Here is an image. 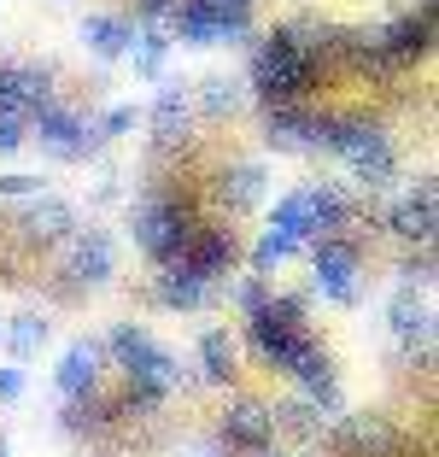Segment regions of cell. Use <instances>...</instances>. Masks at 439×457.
<instances>
[{"label": "cell", "instance_id": "obj_20", "mask_svg": "<svg viewBox=\"0 0 439 457\" xmlns=\"http://www.w3.org/2000/svg\"><path fill=\"white\" fill-rule=\"evenodd\" d=\"M194 358H200L194 381H205V387H235V376H240V340L228 335V328H205L200 346H194Z\"/></svg>", "mask_w": 439, "mask_h": 457}, {"label": "cell", "instance_id": "obj_8", "mask_svg": "<svg viewBox=\"0 0 439 457\" xmlns=\"http://www.w3.org/2000/svg\"><path fill=\"white\" fill-rule=\"evenodd\" d=\"M381 228L404 246H434V228H439V212H434V176H416L404 194L381 205Z\"/></svg>", "mask_w": 439, "mask_h": 457}, {"label": "cell", "instance_id": "obj_17", "mask_svg": "<svg viewBox=\"0 0 439 457\" xmlns=\"http://www.w3.org/2000/svg\"><path fill=\"white\" fill-rule=\"evenodd\" d=\"M146 294H153V305H159V311H205L217 299V287L200 282V276L176 258V264H159V270H153V287H146Z\"/></svg>", "mask_w": 439, "mask_h": 457}, {"label": "cell", "instance_id": "obj_12", "mask_svg": "<svg viewBox=\"0 0 439 457\" xmlns=\"http://www.w3.org/2000/svg\"><path fill=\"white\" fill-rule=\"evenodd\" d=\"M386 328H393V340H399L404 358H422L427 363V340H434V305H427L422 287H404L386 299Z\"/></svg>", "mask_w": 439, "mask_h": 457}, {"label": "cell", "instance_id": "obj_34", "mask_svg": "<svg viewBox=\"0 0 439 457\" xmlns=\"http://www.w3.org/2000/svg\"><path fill=\"white\" fill-rule=\"evenodd\" d=\"M187 457H228V452H223V440H217V434H205V440L187 445Z\"/></svg>", "mask_w": 439, "mask_h": 457}, {"label": "cell", "instance_id": "obj_18", "mask_svg": "<svg viewBox=\"0 0 439 457\" xmlns=\"http://www.w3.org/2000/svg\"><path fill=\"white\" fill-rule=\"evenodd\" d=\"M141 123H153V141L159 147H176L187 129H194V95H187V82H164L153 106L141 112Z\"/></svg>", "mask_w": 439, "mask_h": 457}, {"label": "cell", "instance_id": "obj_25", "mask_svg": "<svg viewBox=\"0 0 439 457\" xmlns=\"http://www.w3.org/2000/svg\"><path fill=\"white\" fill-rule=\"evenodd\" d=\"M269 228H276V235H287V241H299V246L317 241L322 228H317V200H311V182H305V188H293V194H281L276 212H269Z\"/></svg>", "mask_w": 439, "mask_h": 457}, {"label": "cell", "instance_id": "obj_33", "mask_svg": "<svg viewBox=\"0 0 439 457\" xmlns=\"http://www.w3.org/2000/svg\"><path fill=\"white\" fill-rule=\"evenodd\" d=\"M24 399V370L18 363H0V404H18Z\"/></svg>", "mask_w": 439, "mask_h": 457}, {"label": "cell", "instance_id": "obj_11", "mask_svg": "<svg viewBox=\"0 0 439 457\" xmlns=\"http://www.w3.org/2000/svg\"><path fill=\"white\" fill-rule=\"evenodd\" d=\"M77 228V205L70 200H59V194H36V200H24L18 205V217H12V235H18V246H59Z\"/></svg>", "mask_w": 439, "mask_h": 457}, {"label": "cell", "instance_id": "obj_32", "mask_svg": "<svg viewBox=\"0 0 439 457\" xmlns=\"http://www.w3.org/2000/svg\"><path fill=\"white\" fill-rule=\"evenodd\" d=\"M18 147H29V123H24V118H6V112H0V159H12Z\"/></svg>", "mask_w": 439, "mask_h": 457}, {"label": "cell", "instance_id": "obj_19", "mask_svg": "<svg viewBox=\"0 0 439 457\" xmlns=\"http://www.w3.org/2000/svg\"><path fill=\"white\" fill-rule=\"evenodd\" d=\"M264 188H269V170L258 159H235L223 176H217V212L240 217V212H253V205H264Z\"/></svg>", "mask_w": 439, "mask_h": 457}, {"label": "cell", "instance_id": "obj_4", "mask_svg": "<svg viewBox=\"0 0 439 457\" xmlns=\"http://www.w3.org/2000/svg\"><path fill=\"white\" fill-rule=\"evenodd\" d=\"M59 276H65V299L112 287V276H118V241H112V228H100V223L70 228L65 241H59Z\"/></svg>", "mask_w": 439, "mask_h": 457}, {"label": "cell", "instance_id": "obj_7", "mask_svg": "<svg viewBox=\"0 0 439 457\" xmlns=\"http://www.w3.org/2000/svg\"><path fill=\"white\" fill-rule=\"evenodd\" d=\"M328 445L340 457H404V428L386 411H340L328 422Z\"/></svg>", "mask_w": 439, "mask_h": 457}, {"label": "cell", "instance_id": "obj_10", "mask_svg": "<svg viewBox=\"0 0 439 457\" xmlns=\"http://www.w3.org/2000/svg\"><path fill=\"white\" fill-rule=\"evenodd\" d=\"M54 100V65H29V59H0V112L6 118H36Z\"/></svg>", "mask_w": 439, "mask_h": 457}, {"label": "cell", "instance_id": "obj_37", "mask_svg": "<svg viewBox=\"0 0 439 457\" xmlns=\"http://www.w3.org/2000/svg\"><path fill=\"white\" fill-rule=\"evenodd\" d=\"M422 6H427V12H434V0H422Z\"/></svg>", "mask_w": 439, "mask_h": 457}, {"label": "cell", "instance_id": "obj_26", "mask_svg": "<svg viewBox=\"0 0 439 457\" xmlns=\"http://www.w3.org/2000/svg\"><path fill=\"white\" fill-rule=\"evenodd\" d=\"M194 95V112H205L211 123H228L240 106H246V88H240L235 77H205L200 88H187Z\"/></svg>", "mask_w": 439, "mask_h": 457}, {"label": "cell", "instance_id": "obj_6", "mask_svg": "<svg viewBox=\"0 0 439 457\" xmlns=\"http://www.w3.org/2000/svg\"><path fill=\"white\" fill-rule=\"evenodd\" d=\"M305 253H311V287L328 305H358L363 299V246L346 241V235H317Z\"/></svg>", "mask_w": 439, "mask_h": 457}, {"label": "cell", "instance_id": "obj_27", "mask_svg": "<svg viewBox=\"0 0 439 457\" xmlns=\"http://www.w3.org/2000/svg\"><path fill=\"white\" fill-rule=\"evenodd\" d=\"M305 253V246L299 241H287V235H276V228H264V235H258V246H253V276H264V282H276L281 270L293 264V258Z\"/></svg>", "mask_w": 439, "mask_h": 457}, {"label": "cell", "instance_id": "obj_5", "mask_svg": "<svg viewBox=\"0 0 439 457\" xmlns=\"http://www.w3.org/2000/svg\"><path fill=\"white\" fill-rule=\"evenodd\" d=\"M29 141H36V147L47 153L54 164H82V159H94V153L106 147L88 112L70 106V100H59V95L47 100L36 118H29Z\"/></svg>", "mask_w": 439, "mask_h": 457}, {"label": "cell", "instance_id": "obj_2", "mask_svg": "<svg viewBox=\"0 0 439 457\" xmlns=\"http://www.w3.org/2000/svg\"><path fill=\"white\" fill-rule=\"evenodd\" d=\"M205 228L200 205H194V194H176V188H141L129 200V235L135 246L146 253V264H176V258L194 246V235Z\"/></svg>", "mask_w": 439, "mask_h": 457}, {"label": "cell", "instance_id": "obj_1", "mask_svg": "<svg viewBox=\"0 0 439 457\" xmlns=\"http://www.w3.org/2000/svg\"><path fill=\"white\" fill-rule=\"evenodd\" d=\"M322 29H328V24H317V18H287V24H276L253 47L246 82H253L258 106H293V100H311L317 77H328V65H322Z\"/></svg>", "mask_w": 439, "mask_h": 457}, {"label": "cell", "instance_id": "obj_15", "mask_svg": "<svg viewBox=\"0 0 439 457\" xmlns=\"http://www.w3.org/2000/svg\"><path fill=\"white\" fill-rule=\"evenodd\" d=\"M264 147L269 153H317V106L311 100L264 106Z\"/></svg>", "mask_w": 439, "mask_h": 457}, {"label": "cell", "instance_id": "obj_28", "mask_svg": "<svg viewBox=\"0 0 439 457\" xmlns=\"http://www.w3.org/2000/svg\"><path fill=\"white\" fill-rule=\"evenodd\" d=\"M200 6H205V12H211L217 24L228 29V36H235V47H240L246 36H253V12H258V0H200Z\"/></svg>", "mask_w": 439, "mask_h": 457}, {"label": "cell", "instance_id": "obj_36", "mask_svg": "<svg viewBox=\"0 0 439 457\" xmlns=\"http://www.w3.org/2000/svg\"><path fill=\"white\" fill-rule=\"evenodd\" d=\"M0 457H12V445H6V440H0Z\"/></svg>", "mask_w": 439, "mask_h": 457}, {"label": "cell", "instance_id": "obj_9", "mask_svg": "<svg viewBox=\"0 0 439 457\" xmlns=\"http://www.w3.org/2000/svg\"><path fill=\"white\" fill-rule=\"evenodd\" d=\"M217 440H223L228 457H246L258 445L276 440V422H269V404L258 393H235V399L217 411Z\"/></svg>", "mask_w": 439, "mask_h": 457}, {"label": "cell", "instance_id": "obj_16", "mask_svg": "<svg viewBox=\"0 0 439 457\" xmlns=\"http://www.w3.org/2000/svg\"><path fill=\"white\" fill-rule=\"evenodd\" d=\"M182 264L194 270L200 282H211V287H217V282L228 276V270L240 264V235H235L228 223H205L200 235H194V246L182 253Z\"/></svg>", "mask_w": 439, "mask_h": 457}, {"label": "cell", "instance_id": "obj_23", "mask_svg": "<svg viewBox=\"0 0 439 457\" xmlns=\"http://www.w3.org/2000/svg\"><path fill=\"white\" fill-rule=\"evenodd\" d=\"M170 47H176V36H170L164 18H135V36H129V54H123V59L135 65V77H164Z\"/></svg>", "mask_w": 439, "mask_h": 457}, {"label": "cell", "instance_id": "obj_24", "mask_svg": "<svg viewBox=\"0 0 439 457\" xmlns=\"http://www.w3.org/2000/svg\"><path fill=\"white\" fill-rule=\"evenodd\" d=\"M0 346L12 352V363L41 358V352L54 346V317H47V311H18V317H6V328H0Z\"/></svg>", "mask_w": 439, "mask_h": 457}, {"label": "cell", "instance_id": "obj_21", "mask_svg": "<svg viewBox=\"0 0 439 457\" xmlns=\"http://www.w3.org/2000/svg\"><path fill=\"white\" fill-rule=\"evenodd\" d=\"M269 422H276V440H293V445H322L328 440V422L334 417H322L317 404L299 393V399H281V404H269Z\"/></svg>", "mask_w": 439, "mask_h": 457}, {"label": "cell", "instance_id": "obj_29", "mask_svg": "<svg viewBox=\"0 0 439 457\" xmlns=\"http://www.w3.org/2000/svg\"><path fill=\"white\" fill-rule=\"evenodd\" d=\"M399 282L404 287H427L434 282V246H410V258L399 264Z\"/></svg>", "mask_w": 439, "mask_h": 457}, {"label": "cell", "instance_id": "obj_22", "mask_svg": "<svg viewBox=\"0 0 439 457\" xmlns=\"http://www.w3.org/2000/svg\"><path fill=\"white\" fill-rule=\"evenodd\" d=\"M129 36H135V18H123V12H88L77 24V41L94 59H106V65L129 54Z\"/></svg>", "mask_w": 439, "mask_h": 457}, {"label": "cell", "instance_id": "obj_31", "mask_svg": "<svg viewBox=\"0 0 439 457\" xmlns=\"http://www.w3.org/2000/svg\"><path fill=\"white\" fill-rule=\"evenodd\" d=\"M36 194H47V176H29V170L0 176V200H36Z\"/></svg>", "mask_w": 439, "mask_h": 457}, {"label": "cell", "instance_id": "obj_38", "mask_svg": "<svg viewBox=\"0 0 439 457\" xmlns=\"http://www.w3.org/2000/svg\"><path fill=\"white\" fill-rule=\"evenodd\" d=\"M0 328H6V317H0Z\"/></svg>", "mask_w": 439, "mask_h": 457}, {"label": "cell", "instance_id": "obj_13", "mask_svg": "<svg viewBox=\"0 0 439 457\" xmlns=\"http://www.w3.org/2000/svg\"><path fill=\"white\" fill-rule=\"evenodd\" d=\"M375 47H381V54L393 59L399 71H410L416 59L434 54V12H427V6H416V12L381 24V29H375Z\"/></svg>", "mask_w": 439, "mask_h": 457}, {"label": "cell", "instance_id": "obj_14", "mask_svg": "<svg viewBox=\"0 0 439 457\" xmlns=\"http://www.w3.org/2000/svg\"><path fill=\"white\" fill-rule=\"evenodd\" d=\"M106 346L94 335H82V340H70L65 352H59V370H54V387H59V399H82V393H94L100 381H106Z\"/></svg>", "mask_w": 439, "mask_h": 457}, {"label": "cell", "instance_id": "obj_30", "mask_svg": "<svg viewBox=\"0 0 439 457\" xmlns=\"http://www.w3.org/2000/svg\"><path fill=\"white\" fill-rule=\"evenodd\" d=\"M135 123H141V106H112L106 118H94V129H100V141H123Z\"/></svg>", "mask_w": 439, "mask_h": 457}, {"label": "cell", "instance_id": "obj_35", "mask_svg": "<svg viewBox=\"0 0 439 457\" xmlns=\"http://www.w3.org/2000/svg\"><path fill=\"white\" fill-rule=\"evenodd\" d=\"M246 457H299V452H293V445H276V440H269V445H258V452H246Z\"/></svg>", "mask_w": 439, "mask_h": 457}, {"label": "cell", "instance_id": "obj_3", "mask_svg": "<svg viewBox=\"0 0 439 457\" xmlns=\"http://www.w3.org/2000/svg\"><path fill=\"white\" fill-rule=\"evenodd\" d=\"M100 346H106V363L118 370V381H129V387H153V393H164V399L200 387L194 370H182V358H176L170 346H159L146 323H118Z\"/></svg>", "mask_w": 439, "mask_h": 457}]
</instances>
